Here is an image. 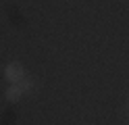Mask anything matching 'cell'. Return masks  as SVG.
<instances>
[{
  "label": "cell",
  "instance_id": "6da1fadb",
  "mask_svg": "<svg viewBox=\"0 0 129 125\" xmlns=\"http://www.w3.org/2000/svg\"><path fill=\"white\" fill-rule=\"evenodd\" d=\"M23 77H25V71H23V65L21 63H9L6 65V69H4V79L9 81V83H19Z\"/></svg>",
  "mask_w": 129,
  "mask_h": 125
},
{
  "label": "cell",
  "instance_id": "7a4b0ae2",
  "mask_svg": "<svg viewBox=\"0 0 129 125\" xmlns=\"http://www.w3.org/2000/svg\"><path fill=\"white\" fill-rule=\"evenodd\" d=\"M21 96H23V90L19 88V83H11L9 90H6V100L9 102H19Z\"/></svg>",
  "mask_w": 129,
  "mask_h": 125
},
{
  "label": "cell",
  "instance_id": "3957f363",
  "mask_svg": "<svg viewBox=\"0 0 129 125\" xmlns=\"http://www.w3.org/2000/svg\"><path fill=\"white\" fill-rule=\"evenodd\" d=\"M19 88H21L23 92H29L31 88H34V79H25V77H23V79L19 81Z\"/></svg>",
  "mask_w": 129,
  "mask_h": 125
}]
</instances>
